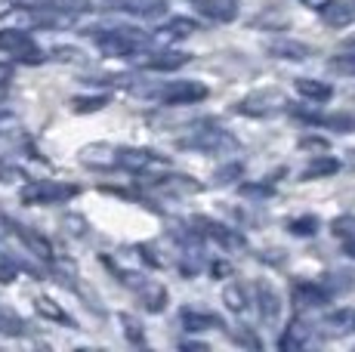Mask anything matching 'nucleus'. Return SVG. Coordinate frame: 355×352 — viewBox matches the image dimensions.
Wrapping results in <instances>:
<instances>
[{
  "mask_svg": "<svg viewBox=\"0 0 355 352\" xmlns=\"http://www.w3.org/2000/svg\"><path fill=\"white\" fill-rule=\"evenodd\" d=\"M6 10H10V6H6V3H3V0H0V16H3V12H6Z\"/></svg>",
  "mask_w": 355,
  "mask_h": 352,
  "instance_id": "1",
  "label": "nucleus"
}]
</instances>
